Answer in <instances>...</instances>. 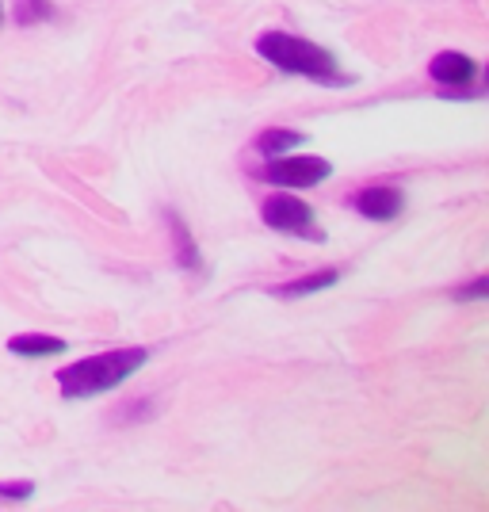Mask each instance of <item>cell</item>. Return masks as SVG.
<instances>
[{"label":"cell","instance_id":"1","mask_svg":"<svg viewBox=\"0 0 489 512\" xmlns=\"http://www.w3.org/2000/svg\"><path fill=\"white\" fill-rule=\"evenodd\" d=\"M256 50H260L264 62H272L283 73L321 81V85H348L337 58L329 50H321L318 43H310V39H298V35H287V31H264L256 39Z\"/></svg>","mask_w":489,"mask_h":512},{"label":"cell","instance_id":"2","mask_svg":"<svg viewBox=\"0 0 489 512\" xmlns=\"http://www.w3.org/2000/svg\"><path fill=\"white\" fill-rule=\"evenodd\" d=\"M146 348H115V352H100L92 360H77L69 363L62 375H58V386H62L65 398H92V394H107L115 386H123L146 363Z\"/></svg>","mask_w":489,"mask_h":512},{"label":"cell","instance_id":"3","mask_svg":"<svg viewBox=\"0 0 489 512\" xmlns=\"http://www.w3.org/2000/svg\"><path fill=\"white\" fill-rule=\"evenodd\" d=\"M260 218H264V226H272L279 234H298V237L310 234L314 241H321L314 211H310L302 199H295V195H272V199H264Z\"/></svg>","mask_w":489,"mask_h":512},{"label":"cell","instance_id":"4","mask_svg":"<svg viewBox=\"0 0 489 512\" xmlns=\"http://www.w3.org/2000/svg\"><path fill=\"white\" fill-rule=\"evenodd\" d=\"M329 172H333V165L325 157H276L260 176L272 184H283V188H314Z\"/></svg>","mask_w":489,"mask_h":512},{"label":"cell","instance_id":"5","mask_svg":"<svg viewBox=\"0 0 489 512\" xmlns=\"http://www.w3.org/2000/svg\"><path fill=\"white\" fill-rule=\"evenodd\" d=\"M428 73L440 88H467L478 77V62L459 54V50H440L428 65Z\"/></svg>","mask_w":489,"mask_h":512},{"label":"cell","instance_id":"6","mask_svg":"<svg viewBox=\"0 0 489 512\" xmlns=\"http://www.w3.org/2000/svg\"><path fill=\"white\" fill-rule=\"evenodd\" d=\"M402 192H394V188H367V192L356 195V211L363 218H371V222H390V218H398L402 214Z\"/></svg>","mask_w":489,"mask_h":512},{"label":"cell","instance_id":"7","mask_svg":"<svg viewBox=\"0 0 489 512\" xmlns=\"http://www.w3.org/2000/svg\"><path fill=\"white\" fill-rule=\"evenodd\" d=\"M8 352L27 356V360H43V356H62L65 341L62 337H43V333H20L8 341Z\"/></svg>","mask_w":489,"mask_h":512},{"label":"cell","instance_id":"8","mask_svg":"<svg viewBox=\"0 0 489 512\" xmlns=\"http://www.w3.org/2000/svg\"><path fill=\"white\" fill-rule=\"evenodd\" d=\"M169 218V230H172V241H176V260H180V268H192V272H199L203 268V260H199V249H195L192 234H188V226L176 218V214H165Z\"/></svg>","mask_w":489,"mask_h":512},{"label":"cell","instance_id":"9","mask_svg":"<svg viewBox=\"0 0 489 512\" xmlns=\"http://www.w3.org/2000/svg\"><path fill=\"white\" fill-rule=\"evenodd\" d=\"M333 283H337V272H318V276H302V279L283 283V287H276V295L279 299H302V295L325 291V287H333Z\"/></svg>","mask_w":489,"mask_h":512},{"label":"cell","instance_id":"10","mask_svg":"<svg viewBox=\"0 0 489 512\" xmlns=\"http://www.w3.org/2000/svg\"><path fill=\"white\" fill-rule=\"evenodd\" d=\"M298 142H302V134L298 130H264L260 138H256V150L264 153V157H279V153L295 150Z\"/></svg>","mask_w":489,"mask_h":512},{"label":"cell","instance_id":"11","mask_svg":"<svg viewBox=\"0 0 489 512\" xmlns=\"http://www.w3.org/2000/svg\"><path fill=\"white\" fill-rule=\"evenodd\" d=\"M50 16H54L50 0H16V20L20 23H39L50 20Z\"/></svg>","mask_w":489,"mask_h":512},{"label":"cell","instance_id":"12","mask_svg":"<svg viewBox=\"0 0 489 512\" xmlns=\"http://www.w3.org/2000/svg\"><path fill=\"white\" fill-rule=\"evenodd\" d=\"M486 291H489V279L478 276L474 283H470V287H459V291H455V299H482Z\"/></svg>","mask_w":489,"mask_h":512},{"label":"cell","instance_id":"13","mask_svg":"<svg viewBox=\"0 0 489 512\" xmlns=\"http://www.w3.org/2000/svg\"><path fill=\"white\" fill-rule=\"evenodd\" d=\"M35 486L31 482H16V486H0V497H8V501H23V497H31Z\"/></svg>","mask_w":489,"mask_h":512}]
</instances>
